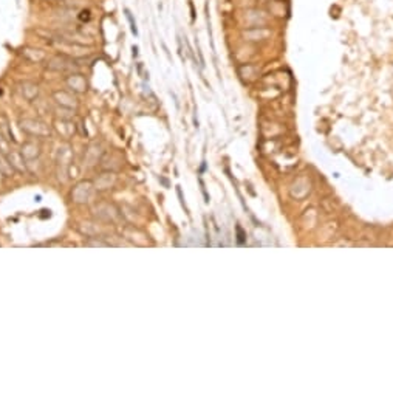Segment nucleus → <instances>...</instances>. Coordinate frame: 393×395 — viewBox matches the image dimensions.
I'll use <instances>...</instances> for the list:
<instances>
[{
	"label": "nucleus",
	"instance_id": "nucleus-1",
	"mask_svg": "<svg viewBox=\"0 0 393 395\" xmlns=\"http://www.w3.org/2000/svg\"><path fill=\"white\" fill-rule=\"evenodd\" d=\"M20 129L28 133L31 137L36 138H45L50 135V127L45 123L39 121V120H33V118H23V120L19 121Z\"/></svg>",
	"mask_w": 393,
	"mask_h": 395
},
{
	"label": "nucleus",
	"instance_id": "nucleus-2",
	"mask_svg": "<svg viewBox=\"0 0 393 395\" xmlns=\"http://www.w3.org/2000/svg\"><path fill=\"white\" fill-rule=\"evenodd\" d=\"M93 183L91 181H81L72 191V199L76 203H87L93 195Z\"/></svg>",
	"mask_w": 393,
	"mask_h": 395
},
{
	"label": "nucleus",
	"instance_id": "nucleus-3",
	"mask_svg": "<svg viewBox=\"0 0 393 395\" xmlns=\"http://www.w3.org/2000/svg\"><path fill=\"white\" fill-rule=\"evenodd\" d=\"M75 62L73 59H70L67 56H54L53 59L48 61V68L54 70V72H73L75 70Z\"/></svg>",
	"mask_w": 393,
	"mask_h": 395
},
{
	"label": "nucleus",
	"instance_id": "nucleus-4",
	"mask_svg": "<svg viewBox=\"0 0 393 395\" xmlns=\"http://www.w3.org/2000/svg\"><path fill=\"white\" fill-rule=\"evenodd\" d=\"M65 84L75 93H84L87 90V81H85V78L81 73H70L65 79Z\"/></svg>",
	"mask_w": 393,
	"mask_h": 395
},
{
	"label": "nucleus",
	"instance_id": "nucleus-5",
	"mask_svg": "<svg viewBox=\"0 0 393 395\" xmlns=\"http://www.w3.org/2000/svg\"><path fill=\"white\" fill-rule=\"evenodd\" d=\"M53 98H54V101H56L60 107H64V109H70V110H72V109H76V106H77L76 98L73 96L72 93H68L65 90L54 92L53 93Z\"/></svg>",
	"mask_w": 393,
	"mask_h": 395
},
{
	"label": "nucleus",
	"instance_id": "nucleus-6",
	"mask_svg": "<svg viewBox=\"0 0 393 395\" xmlns=\"http://www.w3.org/2000/svg\"><path fill=\"white\" fill-rule=\"evenodd\" d=\"M22 158L25 161H33L36 158L41 157V146L36 144V141H27L25 144L22 146Z\"/></svg>",
	"mask_w": 393,
	"mask_h": 395
},
{
	"label": "nucleus",
	"instance_id": "nucleus-7",
	"mask_svg": "<svg viewBox=\"0 0 393 395\" xmlns=\"http://www.w3.org/2000/svg\"><path fill=\"white\" fill-rule=\"evenodd\" d=\"M268 10L271 14L279 16V17H287L289 14V6L285 0H270Z\"/></svg>",
	"mask_w": 393,
	"mask_h": 395
},
{
	"label": "nucleus",
	"instance_id": "nucleus-8",
	"mask_svg": "<svg viewBox=\"0 0 393 395\" xmlns=\"http://www.w3.org/2000/svg\"><path fill=\"white\" fill-rule=\"evenodd\" d=\"M239 75H240V78L243 79V81L253 82L258 76V68L254 67V65H251V64H243V65L239 67Z\"/></svg>",
	"mask_w": 393,
	"mask_h": 395
},
{
	"label": "nucleus",
	"instance_id": "nucleus-9",
	"mask_svg": "<svg viewBox=\"0 0 393 395\" xmlns=\"http://www.w3.org/2000/svg\"><path fill=\"white\" fill-rule=\"evenodd\" d=\"M20 92L27 101H34L39 95V87L33 82H23L20 84Z\"/></svg>",
	"mask_w": 393,
	"mask_h": 395
},
{
	"label": "nucleus",
	"instance_id": "nucleus-10",
	"mask_svg": "<svg viewBox=\"0 0 393 395\" xmlns=\"http://www.w3.org/2000/svg\"><path fill=\"white\" fill-rule=\"evenodd\" d=\"M115 185V175L112 172H106V174H102V175L96 180V189H99V191H106V189H110V186H113Z\"/></svg>",
	"mask_w": 393,
	"mask_h": 395
},
{
	"label": "nucleus",
	"instance_id": "nucleus-11",
	"mask_svg": "<svg viewBox=\"0 0 393 395\" xmlns=\"http://www.w3.org/2000/svg\"><path fill=\"white\" fill-rule=\"evenodd\" d=\"M60 124H62V129H60V127H56V129H58V132H59V135H62L64 138H67V140H68V138L72 137L73 133H75V126H73L72 123H70L68 120H65V118L60 121Z\"/></svg>",
	"mask_w": 393,
	"mask_h": 395
},
{
	"label": "nucleus",
	"instance_id": "nucleus-12",
	"mask_svg": "<svg viewBox=\"0 0 393 395\" xmlns=\"http://www.w3.org/2000/svg\"><path fill=\"white\" fill-rule=\"evenodd\" d=\"M0 133L6 138V141H13L14 143L13 132L10 130V124H8V120L5 115H0Z\"/></svg>",
	"mask_w": 393,
	"mask_h": 395
},
{
	"label": "nucleus",
	"instance_id": "nucleus-13",
	"mask_svg": "<svg viewBox=\"0 0 393 395\" xmlns=\"http://www.w3.org/2000/svg\"><path fill=\"white\" fill-rule=\"evenodd\" d=\"M124 13H125V17H127L129 23H130V30H132V33L135 34V36H138V28H136V22H135V19H133V16H132L130 10H127V8H125V10H124Z\"/></svg>",
	"mask_w": 393,
	"mask_h": 395
},
{
	"label": "nucleus",
	"instance_id": "nucleus-14",
	"mask_svg": "<svg viewBox=\"0 0 393 395\" xmlns=\"http://www.w3.org/2000/svg\"><path fill=\"white\" fill-rule=\"evenodd\" d=\"M90 17H91V11L90 10H82L81 14H79V20H82V22H89Z\"/></svg>",
	"mask_w": 393,
	"mask_h": 395
},
{
	"label": "nucleus",
	"instance_id": "nucleus-15",
	"mask_svg": "<svg viewBox=\"0 0 393 395\" xmlns=\"http://www.w3.org/2000/svg\"><path fill=\"white\" fill-rule=\"evenodd\" d=\"M87 245H95V247H107V243L99 242V240H98V242H91V240H90V242H87Z\"/></svg>",
	"mask_w": 393,
	"mask_h": 395
},
{
	"label": "nucleus",
	"instance_id": "nucleus-16",
	"mask_svg": "<svg viewBox=\"0 0 393 395\" xmlns=\"http://www.w3.org/2000/svg\"><path fill=\"white\" fill-rule=\"evenodd\" d=\"M237 233H239V243H243V233H242V228L240 226L237 228Z\"/></svg>",
	"mask_w": 393,
	"mask_h": 395
},
{
	"label": "nucleus",
	"instance_id": "nucleus-17",
	"mask_svg": "<svg viewBox=\"0 0 393 395\" xmlns=\"http://www.w3.org/2000/svg\"><path fill=\"white\" fill-rule=\"evenodd\" d=\"M132 50H133V56H138V47H136V45H133V48H132Z\"/></svg>",
	"mask_w": 393,
	"mask_h": 395
},
{
	"label": "nucleus",
	"instance_id": "nucleus-18",
	"mask_svg": "<svg viewBox=\"0 0 393 395\" xmlns=\"http://www.w3.org/2000/svg\"><path fill=\"white\" fill-rule=\"evenodd\" d=\"M189 6H191V13H192V20L195 19V11H194V5L192 3H189Z\"/></svg>",
	"mask_w": 393,
	"mask_h": 395
},
{
	"label": "nucleus",
	"instance_id": "nucleus-19",
	"mask_svg": "<svg viewBox=\"0 0 393 395\" xmlns=\"http://www.w3.org/2000/svg\"><path fill=\"white\" fill-rule=\"evenodd\" d=\"M48 2H65V0H48Z\"/></svg>",
	"mask_w": 393,
	"mask_h": 395
}]
</instances>
